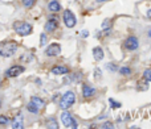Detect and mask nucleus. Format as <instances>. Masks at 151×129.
<instances>
[{
    "label": "nucleus",
    "instance_id": "nucleus-6",
    "mask_svg": "<svg viewBox=\"0 0 151 129\" xmlns=\"http://www.w3.org/2000/svg\"><path fill=\"white\" fill-rule=\"evenodd\" d=\"M58 25H60V21H58V17L55 15H52L49 18H48V21L45 23V32H48V33H52V32H55L56 29L58 28Z\"/></svg>",
    "mask_w": 151,
    "mask_h": 129
},
{
    "label": "nucleus",
    "instance_id": "nucleus-5",
    "mask_svg": "<svg viewBox=\"0 0 151 129\" xmlns=\"http://www.w3.org/2000/svg\"><path fill=\"white\" fill-rule=\"evenodd\" d=\"M61 121L66 128H77V123H76L74 117L66 109H64V112L61 113Z\"/></svg>",
    "mask_w": 151,
    "mask_h": 129
},
{
    "label": "nucleus",
    "instance_id": "nucleus-14",
    "mask_svg": "<svg viewBox=\"0 0 151 129\" xmlns=\"http://www.w3.org/2000/svg\"><path fill=\"white\" fill-rule=\"evenodd\" d=\"M102 30H104L105 34H110V32H111V21H110L109 18H106V20L102 23Z\"/></svg>",
    "mask_w": 151,
    "mask_h": 129
},
{
    "label": "nucleus",
    "instance_id": "nucleus-15",
    "mask_svg": "<svg viewBox=\"0 0 151 129\" xmlns=\"http://www.w3.org/2000/svg\"><path fill=\"white\" fill-rule=\"evenodd\" d=\"M27 111H29V112H31V113H35V115H36V113H39L40 108L36 106V104L33 103V101L31 100L28 104H27Z\"/></svg>",
    "mask_w": 151,
    "mask_h": 129
},
{
    "label": "nucleus",
    "instance_id": "nucleus-16",
    "mask_svg": "<svg viewBox=\"0 0 151 129\" xmlns=\"http://www.w3.org/2000/svg\"><path fill=\"white\" fill-rule=\"evenodd\" d=\"M137 88H138L139 91H146V90H149V82H147L146 79L139 80L138 84H137Z\"/></svg>",
    "mask_w": 151,
    "mask_h": 129
},
{
    "label": "nucleus",
    "instance_id": "nucleus-32",
    "mask_svg": "<svg viewBox=\"0 0 151 129\" xmlns=\"http://www.w3.org/2000/svg\"><path fill=\"white\" fill-rule=\"evenodd\" d=\"M149 37H150V38H151V30L149 32Z\"/></svg>",
    "mask_w": 151,
    "mask_h": 129
},
{
    "label": "nucleus",
    "instance_id": "nucleus-2",
    "mask_svg": "<svg viewBox=\"0 0 151 129\" xmlns=\"http://www.w3.org/2000/svg\"><path fill=\"white\" fill-rule=\"evenodd\" d=\"M13 29L19 36H28L32 33V25L25 21H16L13 23Z\"/></svg>",
    "mask_w": 151,
    "mask_h": 129
},
{
    "label": "nucleus",
    "instance_id": "nucleus-9",
    "mask_svg": "<svg viewBox=\"0 0 151 129\" xmlns=\"http://www.w3.org/2000/svg\"><path fill=\"white\" fill-rule=\"evenodd\" d=\"M61 53V46L58 44H50L49 46H48V49L45 50V54L48 55V57H56V55H58Z\"/></svg>",
    "mask_w": 151,
    "mask_h": 129
},
{
    "label": "nucleus",
    "instance_id": "nucleus-8",
    "mask_svg": "<svg viewBox=\"0 0 151 129\" xmlns=\"http://www.w3.org/2000/svg\"><path fill=\"white\" fill-rule=\"evenodd\" d=\"M24 70L25 69H24L23 66H20V64H15V66L9 67V69L5 71V77L7 78H16V77H19L20 74H23Z\"/></svg>",
    "mask_w": 151,
    "mask_h": 129
},
{
    "label": "nucleus",
    "instance_id": "nucleus-3",
    "mask_svg": "<svg viewBox=\"0 0 151 129\" xmlns=\"http://www.w3.org/2000/svg\"><path fill=\"white\" fill-rule=\"evenodd\" d=\"M74 101H76L74 92H73V91H68V92H65L63 95V98H61V100H60V108L61 109H69L74 104Z\"/></svg>",
    "mask_w": 151,
    "mask_h": 129
},
{
    "label": "nucleus",
    "instance_id": "nucleus-4",
    "mask_svg": "<svg viewBox=\"0 0 151 129\" xmlns=\"http://www.w3.org/2000/svg\"><path fill=\"white\" fill-rule=\"evenodd\" d=\"M63 20L65 23V25L68 28H74L76 24H77V20H76V16L74 13L72 12L70 9H65L63 13Z\"/></svg>",
    "mask_w": 151,
    "mask_h": 129
},
{
    "label": "nucleus",
    "instance_id": "nucleus-11",
    "mask_svg": "<svg viewBox=\"0 0 151 129\" xmlns=\"http://www.w3.org/2000/svg\"><path fill=\"white\" fill-rule=\"evenodd\" d=\"M50 71L53 72L55 75H64V74H68L69 72V69L66 66H61V64H56V66L52 67Z\"/></svg>",
    "mask_w": 151,
    "mask_h": 129
},
{
    "label": "nucleus",
    "instance_id": "nucleus-28",
    "mask_svg": "<svg viewBox=\"0 0 151 129\" xmlns=\"http://www.w3.org/2000/svg\"><path fill=\"white\" fill-rule=\"evenodd\" d=\"M88 34H89V33H88V30H83L82 33H81V36H82L83 38H85V37H88Z\"/></svg>",
    "mask_w": 151,
    "mask_h": 129
},
{
    "label": "nucleus",
    "instance_id": "nucleus-31",
    "mask_svg": "<svg viewBox=\"0 0 151 129\" xmlns=\"http://www.w3.org/2000/svg\"><path fill=\"white\" fill-rule=\"evenodd\" d=\"M104 127L107 128V127H113V125H111V124H104Z\"/></svg>",
    "mask_w": 151,
    "mask_h": 129
},
{
    "label": "nucleus",
    "instance_id": "nucleus-33",
    "mask_svg": "<svg viewBox=\"0 0 151 129\" xmlns=\"http://www.w3.org/2000/svg\"><path fill=\"white\" fill-rule=\"evenodd\" d=\"M0 106H1V100H0Z\"/></svg>",
    "mask_w": 151,
    "mask_h": 129
},
{
    "label": "nucleus",
    "instance_id": "nucleus-7",
    "mask_svg": "<svg viewBox=\"0 0 151 129\" xmlns=\"http://www.w3.org/2000/svg\"><path fill=\"white\" fill-rule=\"evenodd\" d=\"M123 46H125V49L129 50V52H134V50L138 49L139 41H138V38H137L135 36H130V37H127V38H126Z\"/></svg>",
    "mask_w": 151,
    "mask_h": 129
},
{
    "label": "nucleus",
    "instance_id": "nucleus-30",
    "mask_svg": "<svg viewBox=\"0 0 151 129\" xmlns=\"http://www.w3.org/2000/svg\"><path fill=\"white\" fill-rule=\"evenodd\" d=\"M97 3H105V1H109V0H96Z\"/></svg>",
    "mask_w": 151,
    "mask_h": 129
},
{
    "label": "nucleus",
    "instance_id": "nucleus-27",
    "mask_svg": "<svg viewBox=\"0 0 151 129\" xmlns=\"http://www.w3.org/2000/svg\"><path fill=\"white\" fill-rule=\"evenodd\" d=\"M102 77V72H99V69H96V78Z\"/></svg>",
    "mask_w": 151,
    "mask_h": 129
},
{
    "label": "nucleus",
    "instance_id": "nucleus-24",
    "mask_svg": "<svg viewBox=\"0 0 151 129\" xmlns=\"http://www.w3.org/2000/svg\"><path fill=\"white\" fill-rule=\"evenodd\" d=\"M109 103H110V107H111V108H119L121 107V103H117L114 99H110Z\"/></svg>",
    "mask_w": 151,
    "mask_h": 129
},
{
    "label": "nucleus",
    "instance_id": "nucleus-21",
    "mask_svg": "<svg viewBox=\"0 0 151 129\" xmlns=\"http://www.w3.org/2000/svg\"><path fill=\"white\" fill-rule=\"evenodd\" d=\"M35 3H36V0H23V5L25 8H31L35 5Z\"/></svg>",
    "mask_w": 151,
    "mask_h": 129
},
{
    "label": "nucleus",
    "instance_id": "nucleus-19",
    "mask_svg": "<svg viewBox=\"0 0 151 129\" xmlns=\"http://www.w3.org/2000/svg\"><path fill=\"white\" fill-rule=\"evenodd\" d=\"M31 100L33 101V103L36 104V106L39 107V108H41V107L44 106V101H42V100H41V99H40V98H36V96H33V98H32Z\"/></svg>",
    "mask_w": 151,
    "mask_h": 129
},
{
    "label": "nucleus",
    "instance_id": "nucleus-22",
    "mask_svg": "<svg viewBox=\"0 0 151 129\" xmlns=\"http://www.w3.org/2000/svg\"><path fill=\"white\" fill-rule=\"evenodd\" d=\"M143 78L147 80V82H151V69L145 70V72H143Z\"/></svg>",
    "mask_w": 151,
    "mask_h": 129
},
{
    "label": "nucleus",
    "instance_id": "nucleus-10",
    "mask_svg": "<svg viewBox=\"0 0 151 129\" xmlns=\"http://www.w3.org/2000/svg\"><path fill=\"white\" fill-rule=\"evenodd\" d=\"M94 94H96L94 87H91V86H89V84L82 86V96L85 99H90L91 96H94Z\"/></svg>",
    "mask_w": 151,
    "mask_h": 129
},
{
    "label": "nucleus",
    "instance_id": "nucleus-20",
    "mask_svg": "<svg viewBox=\"0 0 151 129\" xmlns=\"http://www.w3.org/2000/svg\"><path fill=\"white\" fill-rule=\"evenodd\" d=\"M118 69H119V72L122 75H130L131 74V69L130 67H118Z\"/></svg>",
    "mask_w": 151,
    "mask_h": 129
},
{
    "label": "nucleus",
    "instance_id": "nucleus-17",
    "mask_svg": "<svg viewBox=\"0 0 151 129\" xmlns=\"http://www.w3.org/2000/svg\"><path fill=\"white\" fill-rule=\"evenodd\" d=\"M12 127L13 128H21L23 127V116H21V115H17V116L13 119Z\"/></svg>",
    "mask_w": 151,
    "mask_h": 129
},
{
    "label": "nucleus",
    "instance_id": "nucleus-13",
    "mask_svg": "<svg viewBox=\"0 0 151 129\" xmlns=\"http://www.w3.org/2000/svg\"><path fill=\"white\" fill-rule=\"evenodd\" d=\"M93 57L96 61H101L102 58H104V50H102V47L99 46H96L93 49Z\"/></svg>",
    "mask_w": 151,
    "mask_h": 129
},
{
    "label": "nucleus",
    "instance_id": "nucleus-18",
    "mask_svg": "<svg viewBox=\"0 0 151 129\" xmlns=\"http://www.w3.org/2000/svg\"><path fill=\"white\" fill-rule=\"evenodd\" d=\"M47 125H48V128H58V123L57 121H56V119H55V117H49V119H48L47 120Z\"/></svg>",
    "mask_w": 151,
    "mask_h": 129
},
{
    "label": "nucleus",
    "instance_id": "nucleus-26",
    "mask_svg": "<svg viewBox=\"0 0 151 129\" xmlns=\"http://www.w3.org/2000/svg\"><path fill=\"white\" fill-rule=\"evenodd\" d=\"M106 67L110 70V71H115V70L118 69L117 64H115V63H107V64H106Z\"/></svg>",
    "mask_w": 151,
    "mask_h": 129
},
{
    "label": "nucleus",
    "instance_id": "nucleus-25",
    "mask_svg": "<svg viewBox=\"0 0 151 129\" xmlns=\"http://www.w3.org/2000/svg\"><path fill=\"white\" fill-rule=\"evenodd\" d=\"M40 37H41V38H40V45H41V46H44V45L47 44V34L42 33Z\"/></svg>",
    "mask_w": 151,
    "mask_h": 129
},
{
    "label": "nucleus",
    "instance_id": "nucleus-23",
    "mask_svg": "<svg viewBox=\"0 0 151 129\" xmlns=\"http://www.w3.org/2000/svg\"><path fill=\"white\" fill-rule=\"evenodd\" d=\"M8 123H9V119L7 116H4V115H1L0 116V125H7Z\"/></svg>",
    "mask_w": 151,
    "mask_h": 129
},
{
    "label": "nucleus",
    "instance_id": "nucleus-12",
    "mask_svg": "<svg viewBox=\"0 0 151 129\" xmlns=\"http://www.w3.org/2000/svg\"><path fill=\"white\" fill-rule=\"evenodd\" d=\"M48 9H49L50 12H58V11L61 9V5H60V3H58V0H52V1H49Z\"/></svg>",
    "mask_w": 151,
    "mask_h": 129
},
{
    "label": "nucleus",
    "instance_id": "nucleus-1",
    "mask_svg": "<svg viewBox=\"0 0 151 129\" xmlns=\"http://www.w3.org/2000/svg\"><path fill=\"white\" fill-rule=\"evenodd\" d=\"M19 49V45L15 41L0 42V55L1 57H12Z\"/></svg>",
    "mask_w": 151,
    "mask_h": 129
},
{
    "label": "nucleus",
    "instance_id": "nucleus-29",
    "mask_svg": "<svg viewBox=\"0 0 151 129\" xmlns=\"http://www.w3.org/2000/svg\"><path fill=\"white\" fill-rule=\"evenodd\" d=\"M147 17H149V18H151V9H149V11H147Z\"/></svg>",
    "mask_w": 151,
    "mask_h": 129
}]
</instances>
